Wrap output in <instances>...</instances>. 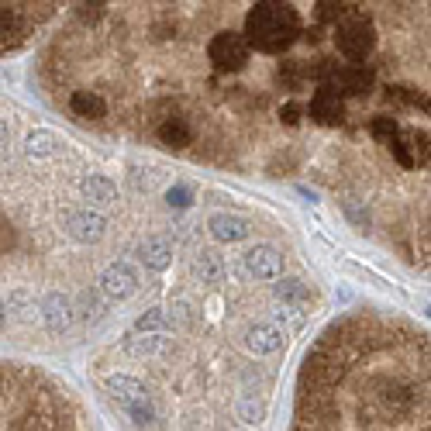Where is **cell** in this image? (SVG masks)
I'll list each match as a JSON object with an SVG mask.
<instances>
[{
    "label": "cell",
    "instance_id": "6da1fadb",
    "mask_svg": "<svg viewBox=\"0 0 431 431\" xmlns=\"http://www.w3.org/2000/svg\"><path fill=\"white\" fill-rule=\"evenodd\" d=\"M342 4H231L248 42L239 66H207L128 28L110 4H73L45 52L49 93L80 90L93 128L152 135L187 121L190 159L307 173L352 224L431 272V4H404L379 55L335 45Z\"/></svg>",
    "mask_w": 431,
    "mask_h": 431
},
{
    "label": "cell",
    "instance_id": "7a4b0ae2",
    "mask_svg": "<svg viewBox=\"0 0 431 431\" xmlns=\"http://www.w3.org/2000/svg\"><path fill=\"white\" fill-rule=\"evenodd\" d=\"M290 431H431V331L379 307L331 321L300 362Z\"/></svg>",
    "mask_w": 431,
    "mask_h": 431
},
{
    "label": "cell",
    "instance_id": "3957f363",
    "mask_svg": "<svg viewBox=\"0 0 431 431\" xmlns=\"http://www.w3.org/2000/svg\"><path fill=\"white\" fill-rule=\"evenodd\" d=\"M0 431H90L66 383L14 359L0 373Z\"/></svg>",
    "mask_w": 431,
    "mask_h": 431
},
{
    "label": "cell",
    "instance_id": "277c9868",
    "mask_svg": "<svg viewBox=\"0 0 431 431\" xmlns=\"http://www.w3.org/2000/svg\"><path fill=\"white\" fill-rule=\"evenodd\" d=\"M59 4H0V21H4V55L18 52L28 38L52 21Z\"/></svg>",
    "mask_w": 431,
    "mask_h": 431
},
{
    "label": "cell",
    "instance_id": "5b68a950",
    "mask_svg": "<svg viewBox=\"0 0 431 431\" xmlns=\"http://www.w3.org/2000/svg\"><path fill=\"white\" fill-rule=\"evenodd\" d=\"M245 270H248V276H255V280H263V283L280 280V272H283V255H280L272 245H255V248L245 252Z\"/></svg>",
    "mask_w": 431,
    "mask_h": 431
},
{
    "label": "cell",
    "instance_id": "8992f818",
    "mask_svg": "<svg viewBox=\"0 0 431 431\" xmlns=\"http://www.w3.org/2000/svg\"><path fill=\"white\" fill-rule=\"evenodd\" d=\"M104 290L110 297H117V300H125V297H132L138 290V276L135 270L128 266V263H114L104 270Z\"/></svg>",
    "mask_w": 431,
    "mask_h": 431
},
{
    "label": "cell",
    "instance_id": "52a82bcc",
    "mask_svg": "<svg viewBox=\"0 0 431 431\" xmlns=\"http://www.w3.org/2000/svg\"><path fill=\"white\" fill-rule=\"evenodd\" d=\"M207 228H211V235L221 239V242H242V239L252 235V224L239 214H211Z\"/></svg>",
    "mask_w": 431,
    "mask_h": 431
},
{
    "label": "cell",
    "instance_id": "ba28073f",
    "mask_svg": "<svg viewBox=\"0 0 431 431\" xmlns=\"http://www.w3.org/2000/svg\"><path fill=\"white\" fill-rule=\"evenodd\" d=\"M283 345V335H280V328L270 321H255L248 328V349L255 352V355H270Z\"/></svg>",
    "mask_w": 431,
    "mask_h": 431
},
{
    "label": "cell",
    "instance_id": "9c48e42d",
    "mask_svg": "<svg viewBox=\"0 0 431 431\" xmlns=\"http://www.w3.org/2000/svg\"><path fill=\"white\" fill-rule=\"evenodd\" d=\"M138 259H142V266L145 270H166L169 263H173V248L166 239H145L142 248H138Z\"/></svg>",
    "mask_w": 431,
    "mask_h": 431
},
{
    "label": "cell",
    "instance_id": "30bf717a",
    "mask_svg": "<svg viewBox=\"0 0 431 431\" xmlns=\"http://www.w3.org/2000/svg\"><path fill=\"white\" fill-rule=\"evenodd\" d=\"M83 197H86V200H93V204H100V207H108V204L117 200V187L110 183L108 176L90 173V176L83 180Z\"/></svg>",
    "mask_w": 431,
    "mask_h": 431
},
{
    "label": "cell",
    "instance_id": "8fae6325",
    "mask_svg": "<svg viewBox=\"0 0 431 431\" xmlns=\"http://www.w3.org/2000/svg\"><path fill=\"white\" fill-rule=\"evenodd\" d=\"M100 231H104V217L100 214L80 211V214H73V221H69V235H73L76 242H90V239H97Z\"/></svg>",
    "mask_w": 431,
    "mask_h": 431
},
{
    "label": "cell",
    "instance_id": "7c38bea8",
    "mask_svg": "<svg viewBox=\"0 0 431 431\" xmlns=\"http://www.w3.org/2000/svg\"><path fill=\"white\" fill-rule=\"evenodd\" d=\"M193 272L200 276V283H217V280L228 272V266H224V259H221L217 252H200V255L193 259Z\"/></svg>",
    "mask_w": 431,
    "mask_h": 431
},
{
    "label": "cell",
    "instance_id": "4fadbf2b",
    "mask_svg": "<svg viewBox=\"0 0 431 431\" xmlns=\"http://www.w3.org/2000/svg\"><path fill=\"white\" fill-rule=\"evenodd\" d=\"M55 149H59V142H55V135L52 132H45V128H38V132L28 135V156H35V159L55 156Z\"/></svg>",
    "mask_w": 431,
    "mask_h": 431
},
{
    "label": "cell",
    "instance_id": "5bb4252c",
    "mask_svg": "<svg viewBox=\"0 0 431 431\" xmlns=\"http://www.w3.org/2000/svg\"><path fill=\"white\" fill-rule=\"evenodd\" d=\"M276 290H280V297H283V300H290V304H297V300H304V297H307L304 280H283Z\"/></svg>",
    "mask_w": 431,
    "mask_h": 431
},
{
    "label": "cell",
    "instance_id": "9a60e30c",
    "mask_svg": "<svg viewBox=\"0 0 431 431\" xmlns=\"http://www.w3.org/2000/svg\"><path fill=\"white\" fill-rule=\"evenodd\" d=\"M166 324H169V318H166V311H159V307H156V311L142 314L135 328H138V331H152V328H166Z\"/></svg>",
    "mask_w": 431,
    "mask_h": 431
},
{
    "label": "cell",
    "instance_id": "2e32d148",
    "mask_svg": "<svg viewBox=\"0 0 431 431\" xmlns=\"http://www.w3.org/2000/svg\"><path fill=\"white\" fill-rule=\"evenodd\" d=\"M166 197H169V204H176V207H187L190 200H193V190H190V187H180V183H176V187L169 190Z\"/></svg>",
    "mask_w": 431,
    "mask_h": 431
},
{
    "label": "cell",
    "instance_id": "e0dca14e",
    "mask_svg": "<svg viewBox=\"0 0 431 431\" xmlns=\"http://www.w3.org/2000/svg\"><path fill=\"white\" fill-rule=\"evenodd\" d=\"M428 314H431V311H428Z\"/></svg>",
    "mask_w": 431,
    "mask_h": 431
}]
</instances>
